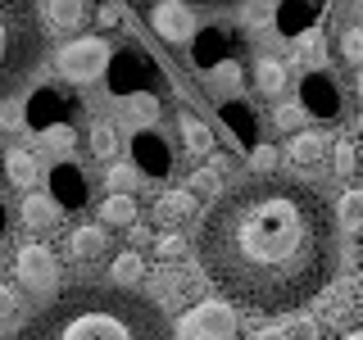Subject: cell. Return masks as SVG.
<instances>
[{"label":"cell","instance_id":"1","mask_svg":"<svg viewBox=\"0 0 363 340\" xmlns=\"http://www.w3.org/2000/svg\"><path fill=\"white\" fill-rule=\"evenodd\" d=\"M204 277L255 313H295L336 272V227L304 181L264 173L223 186L196 232Z\"/></svg>","mask_w":363,"mask_h":340},{"label":"cell","instance_id":"2","mask_svg":"<svg viewBox=\"0 0 363 340\" xmlns=\"http://www.w3.org/2000/svg\"><path fill=\"white\" fill-rule=\"evenodd\" d=\"M18 340H177L150 295L123 286H68L23 322Z\"/></svg>","mask_w":363,"mask_h":340},{"label":"cell","instance_id":"3","mask_svg":"<svg viewBox=\"0 0 363 340\" xmlns=\"http://www.w3.org/2000/svg\"><path fill=\"white\" fill-rule=\"evenodd\" d=\"M45 64V23L32 0H0V105L41 73Z\"/></svg>","mask_w":363,"mask_h":340},{"label":"cell","instance_id":"4","mask_svg":"<svg viewBox=\"0 0 363 340\" xmlns=\"http://www.w3.org/2000/svg\"><path fill=\"white\" fill-rule=\"evenodd\" d=\"M236 327H241V317H236L232 304L204 300V304H196V309H191V313L173 327V336H177V340H232Z\"/></svg>","mask_w":363,"mask_h":340},{"label":"cell","instance_id":"5","mask_svg":"<svg viewBox=\"0 0 363 340\" xmlns=\"http://www.w3.org/2000/svg\"><path fill=\"white\" fill-rule=\"evenodd\" d=\"M109 60H113V50L105 37H77L60 50V77L64 82H96L109 68Z\"/></svg>","mask_w":363,"mask_h":340},{"label":"cell","instance_id":"6","mask_svg":"<svg viewBox=\"0 0 363 340\" xmlns=\"http://www.w3.org/2000/svg\"><path fill=\"white\" fill-rule=\"evenodd\" d=\"M14 272H18L23 290L45 295V290H55V281H60V259H55L50 245L32 241V245H23L18 254H14Z\"/></svg>","mask_w":363,"mask_h":340},{"label":"cell","instance_id":"7","mask_svg":"<svg viewBox=\"0 0 363 340\" xmlns=\"http://www.w3.org/2000/svg\"><path fill=\"white\" fill-rule=\"evenodd\" d=\"M318 300H323L318 309H323L327 327H350L363 309V286L354 277H340V281H327V286L318 290Z\"/></svg>","mask_w":363,"mask_h":340},{"label":"cell","instance_id":"8","mask_svg":"<svg viewBox=\"0 0 363 340\" xmlns=\"http://www.w3.org/2000/svg\"><path fill=\"white\" fill-rule=\"evenodd\" d=\"M300 109H304V113H313V118H336V113H340V86H336V73H332V68L304 73Z\"/></svg>","mask_w":363,"mask_h":340},{"label":"cell","instance_id":"9","mask_svg":"<svg viewBox=\"0 0 363 340\" xmlns=\"http://www.w3.org/2000/svg\"><path fill=\"white\" fill-rule=\"evenodd\" d=\"M150 28L164 41L182 45V41L196 37V14H191V5H182V0H159V5L150 9Z\"/></svg>","mask_w":363,"mask_h":340},{"label":"cell","instance_id":"10","mask_svg":"<svg viewBox=\"0 0 363 340\" xmlns=\"http://www.w3.org/2000/svg\"><path fill=\"white\" fill-rule=\"evenodd\" d=\"M109 254V232L96 222L86 227H73L68 232V259H77V264H100V259Z\"/></svg>","mask_w":363,"mask_h":340},{"label":"cell","instance_id":"11","mask_svg":"<svg viewBox=\"0 0 363 340\" xmlns=\"http://www.w3.org/2000/svg\"><path fill=\"white\" fill-rule=\"evenodd\" d=\"M196 218V196L191 191H164V196L155 200V222L159 227H182V222H191Z\"/></svg>","mask_w":363,"mask_h":340},{"label":"cell","instance_id":"12","mask_svg":"<svg viewBox=\"0 0 363 340\" xmlns=\"http://www.w3.org/2000/svg\"><path fill=\"white\" fill-rule=\"evenodd\" d=\"M286 159H291L295 168H318L327 159V136L323 132H291Z\"/></svg>","mask_w":363,"mask_h":340},{"label":"cell","instance_id":"13","mask_svg":"<svg viewBox=\"0 0 363 340\" xmlns=\"http://www.w3.org/2000/svg\"><path fill=\"white\" fill-rule=\"evenodd\" d=\"M60 222V200L55 196H23V227H32V232H50V227Z\"/></svg>","mask_w":363,"mask_h":340},{"label":"cell","instance_id":"14","mask_svg":"<svg viewBox=\"0 0 363 340\" xmlns=\"http://www.w3.org/2000/svg\"><path fill=\"white\" fill-rule=\"evenodd\" d=\"M45 18H50V28H60V32H77L91 18V5L86 0H45Z\"/></svg>","mask_w":363,"mask_h":340},{"label":"cell","instance_id":"15","mask_svg":"<svg viewBox=\"0 0 363 340\" xmlns=\"http://www.w3.org/2000/svg\"><path fill=\"white\" fill-rule=\"evenodd\" d=\"M5 177L14 181L18 191L37 186V181H41V159L32 154V150H9V154H5Z\"/></svg>","mask_w":363,"mask_h":340},{"label":"cell","instance_id":"16","mask_svg":"<svg viewBox=\"0 0 363 340\" xmlns=\"http://www.w3.org/2000/svg\"><path fill=\"white\" fill-rule=\"evenodd\" d=\"M177 128H182V145H186L191 154H209V150H213V132L204 128L196 113H182V118H177Z\"/></svg>","mask_w":363,"mask_h":340},{"label":"cell","instance_id":"17","mask_svg":"<svg viewBox=\"0 0 363 340\" xmlns=\"http://www.w3.org/2000/svg\"><path fill=\"white\" fill-rule=\"evenodd\" d=\"M255 86L264 91V96H281V91H286V64L281 60H259L255 64Z\"/></svg>","mask_w":363,"mask_h":340},{"label":"cell","instance_id":"18","mask_svg":"<svg viewBox=\"0 0 363 340\" xmlns=\"http://www.w3.org/2000/svg\"><path fill=\"white\" fill-rule=\"evenodd\" d=\"M141 277H145V259L136 254V249H123V254L113 259V286L132 290V286H136Z\"/></svg>","mask_w":363,"mask_h":340},{"label":"cell","instance_id":"19","mask_svg":"<svg viewBox=\"0 0 363 340\" xmlns=\"http://www.w3.org/2000/svg\"><path fill=\"white\" fill-rule=\"evenodd\" d=\"M336 222L345 232H363V186H350L336 204Z\"/></svg>","mask_w":363,"mask_h":340},{"label":"cell","instance_id":"20","mask_svg":"<svg viewBox=\"0 0 363 340\" xmlns=\"http://www.w3.org/2000/svg\"><path fill=\"white\" fill-rule=\"evenodd\" d=\"M100 222L105 227H132L136 222V200L132 196H109L100 204Z\"/></svg>","mask_w":363,"mask_h":340},{"label":"cell","instance_id":"21","mask_svg":"<svg viewBox=\"0 0 363 340\" xmlns=\"http://www.w3.org/2000/svg\"><path fill=\"white\" fill-rule=\"evenodd\" d=\"M105 186H109V196H132V191L141 186V168H132V164H109Z\"/></svg>","mask_w":363,"mask_h":340},{"label":"cell","instance_id":"22","mask_svg":"<svg viewBox=\"0 0 363 340\" xmlns=\"http://www.w3.org/2000/svg\"><path fill=\"white\" fill-rule=\"evenodd\" d=\"M295 64H300L304 73H318V68H327V50H323V37H318V32H304V41H300V55H295Z\"/></svg>","mask_w":363,"mask_h":340},{"label":"cell","instance_id":"23","mask_svg":"<svg viewBox=\"0 0 363 340\" xmlns=\"http://www.w3.org/2000/svg\"><path fill=\"white\" fill-rule=\"evenodd\" d=\"M91 154L96 159L118 154V132H113V123H96V128H91Z\"/></svg>","mask_w":363,"mask_h":340},{"label":"cell","instance_id":"24","mask_svg":"<svg viewBox=\"0 0 363 340\" xmlns=\"http://www.w3.org/2000/svg\"><path fill=\"white\" fill-rule=\"evenodd\" d=\"M164 154H168V150L155 141V136H141V141H136V159L145 164V173H164V168H168Z\"/></svg>","mask_w":363,"mask_h":340},{"label":"cell","instance_id":"25","mask_svg":"<svg viewBox=\"0 0 363 340\" xmlns=\"http://www.w3.org/2000/svg\"><path fill=\"white\" fill-rule=\"evenodd\" d=\"M41 145L45 150H55V154H73V145H77V136H73V128H45L41 132Z\"/></svg>","mask_w":363,"mask_h":340},{"label":"cell","instance_id":"26","mask_svg":"<svg viewBox=\"0 0 363 340\" xmlns=\"http://www.w3.org/2000/svg\"><path fill=\"white\" fill-rule=\"evenodd\" d=\"M359 168V150H354V141H336V150H332V173L336 177H350Z\"/></svg>","mask_w":363,"mask_h":340},{"label":"cell","instance_id":"27","mask_svg":"<svg viewBox=\"0 0 363 340\" xmlns=\"http://www.w3.org/2000/svg\"><path fill=\"white\" fill-rule=\"evenodd\" d=\"M340 60L363 68V28H345V32H340Z\"/></svg>","mask_w":363,"mask_h":340},{"label":"cell","instance_id":"28","mask_svg":"<svg viewBox=\"0 0 363 340\" xmlns=\"http://www.w3.org/2000/svg\"><path fill=\"white\" fill-rule=\"evenodd\" d=\"M191 196H223V173L218 168H200L196 177H191Z\"/></svg>","mask_w":363,"mask_h":340},{"label":"cell","instance_id":"29","mask_svg":"<svg viewBox=\"0 0 363 340\" xmlns=\"http://www.w3.org/2000/svg\"><path fill=\"white\" fill-rule=\"evenodd\" d=\"M304 118H309V113L300 109V100H291V105H277V113H272V123H277L281 132H304Z\"/></svg>","mask_w":363,"mask_h":340},{"label":"cell","instance_id":"30","mask_svg":"<svg viewBox=\"0 0 363 340\" xmlns=\"http://www.w3.org/2000/svg\"><path fill=\"white\" fill-rule=\"evenodd\" d=\"M250 164H255V177H264V173H272V168L281 164V154L272 150V145H255V154H250Z\"/></svg>","mask_w":363,"mask_h":340},{"label":"cell","instance_id":"31","mask_svg":"<svg viewBox=\"0 0 363 340\" xmlns=\"http://www.w3.org/2000/svg\"><path fill=\"white\" fill-rule=\"evenodd\" d=\"M155 254H159V259H182V254H186V241H182L177 232H164V236L155 241Z\"/></svg>","mask_w":363,"mask_h":340},{"label":"cell","instance_id":"32","mask_svg":"<svg viewBox=\"0 0 363 340\" xmlns=\"http://www.w3.org/2000/svg\"><path fill=\"white\" fill-rule=\"evenodd\" d=\"M286 332H291V340H318V322H313V317H304V313H291Z\"/></svg>","mask_w":363,"mask_h":340},{"label":"cell","instance_id":"33","mask_svg":"<svg viewBox=\"0 0 363 340\" xmlns=\"http://www.w3.org/2000/svg\"><path fill=\"white\" fill-rule=\"evenodd\" d=\"M14 313H18V290L0 281V322H9V317H14Z\"/></svg>","mask_w":363,"mask_h":340},{"label":"cell","instance_id":"34","mask_svg":"<svg viewBox=\"0 0 363 340\" xmlns=\"http://www.w3.org/2000/svg\"><path fill=\"white\" fill-rule=\"evenodd\" d=\"M250 340H291V332H286V322H264L250 332Z\"/></svg>","mask_w":363,"mask_h":340},{"label":"cell","instance_id":"35","mask_svg":"<svg viewBox=\"0 0 363 340\" xmlns=\"http://www.w3.org/2000/svg\"><path fill=\"white\" fill-rule=\"evenodd\" d=\"M132 113H136V118H145V123H155L159 118V105H155L150 96H132Z\"/></svg>","mask_w":363,"mask_h":340},{"label":"cell","instance_id":"36","mask_svg":"<svg viewBox=\"0 0 363 340\" xmlns=\"http://www.w3.org/2000/svg\"><path fill=\"white\" fill-rule=\"evenodd\" d=\"M96 23H100V28H118V23H123L118 5H100V9H96Z\"/></svg>","mask_w":363,"mask_h":340},{"label":"cell","instance_id":"37","mask_svg":"<svg viewBox=\"0 0 363 340\" xmlns=\"http://www.w3.org/2000/svg\"><path fill=\"white\" fill-rule=\"evenodd\" d=\"M182 5H209V9H227V5H245V0H182Z\"/></svg>","mask_w":363,"mask_h":340},{"label":"cell","instance_id":"38","mask_svg":"<svg viewBox=\"0 0 363 340\" xmlns=\"http://www.w3.org/2000/svg\"><path fill=\"white\" fill-rule=\"evenodd\" d=\"M340 340H363V327H350V332L340 336Z\"/></svg>","mask_w":363,"mask_h":340},{"label":"cell","instance_id":"39","mask_svg":"<svg viewBox=\"0 0 363 340\" xmlns=\"http://www.w3.org/2000/svg\"><path fill=\"white\" fill-rule=\"evenodd\" d=\"M354 91H359V96H363V68H359V77H354Z\"/></svg>","mask_w":363,"mask_h":340},{"label":"cell","instance_id":"40","mask_svg":"<svg viewBox=\"0 0 363 340\" xmlns=\"http://www.w3.org/2000/svg\"><path fill=\"white\" fill-rule=\"evenodd\" d=\"M359 132H363V113H359Z\"/></svg>","mask_w":363,"mask_h":340},{"label":"cell","instance_id":"41","mask_svg":"<svg viewBox=\"0 0 363 340\" xmlns=\"http://www.w3.org/2000/svg\"><path fill=\"white\" fill-rule=\"evenodd\" d=\"M359 164H363V159H359Z\"/></svg>","mask_w":363,"mask_h":340}]
</instances>
